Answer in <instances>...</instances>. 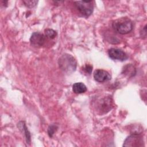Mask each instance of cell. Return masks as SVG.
<instances>
[{"instance_id": "5", "label": "cell", "mask_w": 147, "mask_h": 147, "mask_svg": "<svg viewBox=\"0 0 147 147\" xmlns=\"http://www.w3.org/2000/svg\"><path fill=\"white\" fill-rule=\"evenodd\" d=\"M144 144L143 137L140 134H131L127 137L123 144V146H142Z\"/></svg>"}, {"instance_id": "1", "label": "cell", "mask_w": 147, "mask_h": 147, "mask_svg": "<svg viewBox=\"0 0 147 147\" xmlns=\"http://www.w3.org/2000/svg\"><path fill=\"white\" fill-rule=\"evenodd\" d=\"M58 64L60 69L67 74L74 72L77 67V61L75 58L68 53H64L59 57Z\"/></svg>"}, {"instance_id": "8", "label": "cell", "mask_w": 147, "mask_h": 147, "mask_svg": "<svg viewBox=\"0 0 147 147\" xmlns=\"http://www.w3.org/2000/svg\"><path fill=\"white\" fill-rule=\"evenodd\" d=\"M94 79L99 83H103L109 81L111 79V75L106 70L98 69H96L93 74Z\"/></svg>"}, {"instance_id": "11", "label": "cell", "mask_w": 147, "mask_h": 147, "mask_svg": "<svg viewBox=\"0 0 147 147\" xmlns=\"http://www.w3.org/2000/svg\"><path fill=\"white\" fill-rule=\"evenodd\" d=\"M86 85L82 82H77L72 85V91L75 94H82L87 91Z\"/></svg>"}, {"instance_id": "15", "label": "cell", "mask_w": 147, "mask_h": 147, "mask_svg": "<svg viewBox=\"0 0 147 147\" xmlns=\"http://www.w3.org/2000/svg\"><path fill=\"white\" fill-rule=\"evenodd\" d=\"M83 71L84 72L88 74H91L92 71V65L90 64H86L83 68Z\"/></svg>"}, {"instance_id": "4", "label": "cell", "mask_w": 147, "mask_h": 147, "mask_svg": "<svg viewBox=\"0 0 147 147\" xmlns=\"http://www.w3.org/2000/svg\"><path fill=\"white\" fill-rule=\"evenodd\" d=\"M92 1H74L75 6L79 12L84 17H88L94 10V4Z\"/></svg>"}, {"instance_id": "3", "label": "cell", "mask_w": 147, "mask_h": 147, "mask_svg": "<svg viewBox=\"0 0 147 147\" xmlns=\"http://www.w3.org/2000/svg\"><path fill=\"white\" fill-rule=\"evenodd\" d=\"M113 29L121 34L130 33L133 29V22L127 17H121L114 20L112 23Z\"/></svg>"}, {"instance_id": "13", "label": "cell", "mask_w": 147, "mask_h": 147, "mask_svg": "<svg viewBox=\"0 0 147 147\" xmlns=\"http://www.w3.org/2000/svg\"><path fill=\"white\" fill-rule=\"evenodd\" d=\"M38 1H34V0H24L22 1L23 3L24 4V5L28 7V8H33L34 7H35L37 3H38Z\"/></svg>"}, {"instance_id": "2", "label": "cell", "mask_w": 147, "mask_h": 147, "mask_svg": "<svg viewBox=\"0 0 147 147\" xmlns=\"http://www.w3.org/2000/svg\"><path fill=\"white\" fill-rule=\"evenodd\" d=\"M113 98L110 95L99 97L94 100V107L99 114H105L113 108Z\"/></svg>"}, {"instance_id": "10", "label": "cell", "mask_w": 147, "mask_h": 147, "mask_svg": "<svg viewBox=\"0 0 147 147\" xmlns=\"http://www.w3.org/2000/svg\"><path fill=\"white\" fill-rule=\"evenodd\" d=\"M136 72L135 67L131 64H127L123 67L121 74L128 78H131L136 75Z\"/></svg>"}, {"instance_id": "12", "label": "cell", "mask_w": 147, "mask_h": 147, "mask_svg": "<svg viewBox=\"0 0 147 147\" xmlns=\"http://www.w3.org/2000/svg\"><path fill=\"white\" fill-rule=\"evenodd\" d=\"M57 32L53 29H47L45 30V36L50 38L53 39L57 36Z\"/></svg>"}, {"instance_id": "16", "label": "cell", "mask_w": 147, "mask_h": 147, "mask_svg": "<svg viewBox=\"0 0 147 147\" xmlns=\"http://www.w3.org/2000/svg\"><path fill=\"white\" fill-rule=\"evenodd\" d=\"M140 36L142 38H145L146 36V25L142 28V30L140 31Z\"/></svg>"}, {"instance_id": "14", "label": "cell", "mask_w": 147, "mask_h": 147, "mask_svg": "<svg viewBox=\"0 0 147 147\" xmlns=\"http://www.w3.org/2000/svg\"><path fill=\"white\" fill-rule=\"evenodd\" d=\"M58 129V126L56 125L52 124L49 126L48 128V134L50 137H52Z\"/></svg>"}, {"instance_id": "7", "label": "cell", "mask_w": 147, "mask_h": 147, "mask_svg": "<svg viewBox=\"0 0 147 147\" xmlns=\"http://www.w3.org/2000/svg\"><path fill=\"white\" fill-rule=\"evenodd\" d=\"M45 36L40 32H34L30 36V42L34 47H40L45 42Z\"/></svg>"}, {"instance_id": "9", "label": "cell", "mask_w": 147, "mask_h": 147, "mask_svg": "<svg viewBox=\"0 0 147 147\" xmlns=\"http://www.w3.org/2000/svg\"><path fill=\"white\" fill-rule=\"evenodd\" d=\"M17 127L20 130V131L24 134V136L25 137L26 143L30 145L31 142V136H30V132L29 131L25 122L20 121L17 124Z\"/></svg>"}, {"instance_id": "6", "label": "cell", "mask_w": 147, "mask_h": 147, "mask_svg": "<svg viewBox=\"0 0 147 147\" xmlns=\"http://www.w3.org/2000/svg\"><path fill=\"white\" fill-rule=\"evenodd\" d=\"M108 55L110 59L113 60L123 61L127 59V56L122 50L118 48H110L108 51Z\"/></svg>"}]
</instances>
